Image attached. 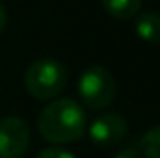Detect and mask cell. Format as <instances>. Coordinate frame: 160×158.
Segmentation results:
<instances>
[{"instance_id": "6da1fadb", "label": "cell", "mask_w": 160, "mask_h": 158, "mask_svg": "<svg viewBox=\"0 0 160 158\" xmlns=\"http://www.w3.org/2000/svg\"><path fill=\"white\" fill-rule=\"evenodd\" d=\"M86 126V112L73 99H52L38 117L39 134L56 145L77 141Z\"/></svg>"}, {"instance_id": "7a4b0ae2", "label": "cell", "mask_w": 160, "mask_h": 158, "mask_svg": "<svg viewBox=\"0 0 160 158\" xmlns=\"http://www.w3.org/2000/svg\"><path fill=\"white\" fill-rule=\"evenodd\" d=\"M67 84V71L62 62L52 58H41L28 65L24 73L26 91L38 101H52Z\"/></svg>"}, {"instance_id": "3957f363", "label": "cell", "mask_w": 160, "mask_h": 158, "mask_svg": "<svg viewBox=\"0 0 160 158\" xmlns=\"http://www.w3.org/2000/svg\"><path fill=\"white\" fill-rule=\"evenodd\" d=\"M80 101L89 110H104L116 99V80L114 75L102 65H89L78 77Z\"/></svg>"}, {"instance_id": "277c9868", "label": "cell", "mask_w": 160, "mask_h": 158, "mask_svg": "<svg viewBox=\"0 0 160 158\" xmlns=\"http://www.w3.org/2000/svg\"><path fill=\"white\" fill-rule=\"evenodd\" d=\"M30 147V126L26 119L8 116L0 119V158H21Z\"/></svg>"}, {"instance_id": "5b68a950", "label": "cell", "mask_w": 160, "mask_h": 158, "mask_svg": "<svg viewBox=\"0 0 160 158\" xmlns=\"http://www.w3.org/2000/svg\"><path fill=\"white\" fill-rule=\"evenodd\" d=\"M91 141L99 147H112L119 143L127 134V119L118 112H104L88 126Z\"/></svg>"}, {"instance_id": "8992f818", "label": "cell", "mask_w": 160, "mask_h": 158, "mask_svg": "<svg viewBox=\"0 0 160 158\" xmlns=\"http://www.w3.org/2000/svg\"><path fill=\"white\" fill-rule=\"evenodd\" d=\"M134 30L138 37L147 43H160V13L157 11H142L136 15Z\"/></svg>"}, {"instance_id": "52a82bcc", "label": "cell", "mask_w": 160, "mask_h": 158, "mask_svg": "<svg viewBox=\"0 0 160 158\" xmlns=\"http://www.w3.org/2000/svg\"><path fill=\"white\" fill-rule=\"evenodd\" d=\"M104 9L118 21H130L140 13L142 0H101Z\"/></svg>"}, {"instance_id": "ba28073f", "label": "cell", "mask_w": 160, "mask_h": 158, "mask_svg": "<svg viewBox=\"0 0 160 158\" xmlns=\"http://www.w3.org/2000/svg\"><path fill=\"white\" fill-rule=\"evenodd\" d=\"M140 153L143 158H160V125L149 128L142 136Z\"/></svg>"}, {"instance_id": "9c48e42d", "label": "cell", "mask_w": 160, "mask_h": 158, "mask_svg": "<svg viewBox=\"0 0 160 158\" xmlns=\"http://www.w3.org/2000/svg\"><path fill=\"white\" fill-rule=\"evenodd\" d=\"M38 158H77L73 153L65 151V149H60V147H47L43 149Z\"/></svg>"}, {"instance_id": "30bf717a", "label": "cell", "mask_w": 160, "mask_h": 158, "mask_svg": "<svg viewBox=\"0 0 160 158\" xmlns=\"http://www.w3.org/2000/svg\"><path fill=\"white\" fill-rule=\"evenodd\" d=\"M114 158H143V156H142L140 149H136V147H125Z\"/></svg>"}, {"instance_id": "8fae6325", "label": "cell", "mask_w": 160, "mask_h": 158, "mask_svg": "<svg viewBox=\"0 0 160 158\" xmlns=\"http://www.w3.org/2000/svg\"><path fill=\"white\" fill-rule=\"evenodd\" d=\"M8 28V9L4 7V4H0V34Z\"/></svg>"}]
</instances>
